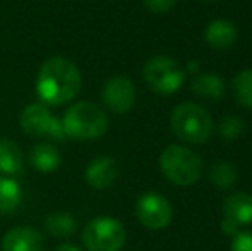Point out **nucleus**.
<instances>
[{
	"label": "nucleus",
	"mask_w": 252,
	"mask_h": 251,
	"mask_svg": "<svg viewBox=\"0 0 252 251\" xmlns=\"http://www.w3.org/2000/svg\"><path fill=\"white\" fill-rule=\"evenodd\" d=\"M53 251H81V248L72 245V243H62V245H59Z\"/></svg>",
	"instance_id": "393cba45"
},
{
	"label": "nucleus",
	"mask_w": 252,
	"mask_h": 251,
	"mask_svg": "<svg viewBox=\"0 0 252 251\" xmlns=\"http://www.w3.org/2000/svg\"><path fill=\"white\" fill-rule=\"evenodd\" d=\"M45 241L40 231L28 225H19L5 232L2 238V251H43Z\"/></svg>",
	"instance_id": "9b49d317"
},
{
	"label": "nucleus",
	"mask_w": 252,
	"mask_h": 251,
	"mask_svg": "<svg viewBox=\"0 0 252 251\" xmlns=\"http://www.w3.org/2000/svg\"><path fill=\"white\" fill-rule=\"evenodd\" d=\"M136 215L139 222L151 231H161L168 227L173 217L170 201L158 193H146L137 200Z\"/></svg>",
	"instance_id": "6e6552de"
},
{
	"label": "nucleus",
	"mask_w": 252,
	"mask_h": 251,
	"mask_svg": "<svg viewBox=\"0 0 252 251\" xmlns=\"http://www.w3.org/2000/svg\"><path fill=\"white\" fill-rule=\"evenodd\" d=\"M192 91L204 100H220L225 93V83L218 74H201L192 81Z\"/></svg>",
	"instance_id": "f3484780"
},
{
	"label": "nucleus",
	"mask_w": 252,
	"mask_h": 251,
	"mask_svg": "<svg viewBox=\"0 0 252 251\" xmlns=\"http://www.w3.org/2000/svg\"><path fill=\"white\" fill-rule=\"evenodd\" d=\"M233 95L242 107L252 110V69L240 71L233 79Z\"/></svg>",
	"instance_id": "6ab92c4d"
},
{
	"label": "nucleus",
	"mask_w": 252,
	"mask_h": 251,
	"mask_svg": "<svg viewBox=\"0 0 252 251\" xmlns=\"http://www.w3.org/2000/svg\"><path fill=\"white\" fill-rule=\"evenodd\" d=\"M19 124L21 129L26 134H31V136H48L57 141L65 140V134H63L62 129V121L57 119L50 112L48 105L41 104V102L24 107V110L21 112Z\"/></svg>",
	"instance_id": "0eeeda50"
},
{
	"label": "nucleus",
	"mask_w": 252,
	"mask_h": 251,
	"mask_svg": "<svg viewBox=\"0 0 252 251\" xmlns=\"http://www.w3.org/2000/svg\"><path fill=\"white\" fill-rule=\"evenodd\" d=\"M209 178H211V182L215 186L221 189H228L235 184L237 181V171L230 162H216L211 167V172H209Z\"/></svg>",
	"instance_id": "aec40b11"
},
{
	"label": "nucleus",
	"mask_w": 252,
	"mask_h": 251,
	"mask_svg": "<svg viewBox=\"0 0 252 251\" xmlns=\"http://www.w3.org/2000/svg\"><path fill=\"white\" fill-rule=\"evenodd\" d=\"M206 2H221V0H206Z\"/></svg>",
	"instance_id": "a878e982"
},
{
	"label": "nucleus",
	"mask_w": 252,
	"mask_h": 251,
	"mask_svg": "<svg viewBox=\"0 0 252 251\" xmlns=\"http://www.w3.org/2000/svg\"><path fill=\"white\" fill-rule=\"evenodd\" d=\"M223 218L233 224H252V196L247 193H233L223 203Z\"/></svg>",
	"instance_id": "f8f14e48"
},
{
	"label": "nucleus",
	"mask_w": 252,
	"mask_h": 251,
	"mask_svg": "<svg viewBox=\"0 0 252 251\" xmlns=\"http://www.w3.org/2000/svg\"><path fill=\"white\" fill-rule=\"evenodd\" d=\"M23 191L16 179L0 176V215L12 214L21 203Z\"/></svg>",
	"instance_id": "a211bd4d"
},
{
	"label": "nucleus",
	"mask_w": 252,
	"mask_h": 251,
	"mask_svg": "<svg viewBox=\"0 0 252 251\" xmlns=\"http://www.w3.org/2000/svg\"><path fill=\"white\" fill-rule=\"evenodd\" d=\"M144 5L155 14H165L175 5L177 0H143Z\"/></svg>",
	"instance_id": "5701e85b"
},
{
	"label": "nucleus",
	"mask_w": 252,
	"mask_h": 251,
	"mask_svg": "<svg viewBox=\"0 0 252 251\" xmlns=\"http://www.w3.org/2000/svg\"><path fill=\"white\" fill-rule=\"evenodd\" d=\"M30 162L38 172H45L50 174L55 172L62 164V157H60L59 150L52 144H36L33 146V150L30 151Z\"/></svg>",
	"instance_id": "4468645a"
},
{
	"label": "nucleus",
	"mask_w": 252,
	"mask_h": 251,
	"mask_svg": "<svg viewBox=\"0 0 252 251\" xmlns=\"http://www.w3.org/2000/svg\"><path fill=\"white\" fill-rule=\"evenodd\" d=\"M221 231L225 232L226 236H237L240 232V227L237 224H233L232 220H226V218H223V220H221Z\"/></svg>",
	"instance_id": "b1692460"
},
{
	"label": "nucleus",
	"mask_w": 252,
	"mask_h": 251,
	"mask_svg": "<svg viewBox=\"0 0 252 251\" xmlns=\"http://www.w3.org/2000/svg\"><path fill=\"white\" fill-rule=\"evenodd\" d=\"M170 126L177 138L192 144L208 141L213 131V119L201 105L184 102L177 105L170 117Z\"/></svg>",
	"instance_id": "20e7f679"
},
{
	"label": "nucleus",
	"mask_w": 252,
	"mask_h": 251,
	"mask_svg": "<svg viewBox=\"0 0 252 251\" xmlns=\"http://www.w3.org/2000/svg\"><path fill=\"white\" fill-rule=\"evenodd\" d=\"M105 105L115 114H126L136 104V86L127 76H113L106 79L101 90Z\"/></svg>",
	"instance_id": "1a4fd4ad"
},
{
	"label": "nucleus",
	"mask_w": 252,
	"mask_h": 251,
	"mask_svg": "<svg viewBox=\"0 0 252 251\" xmlns=\"http://www.w3.org/2000/svg\"><path fill=\"white\" fill-rule=\"evenodd\" d=\"M232 251H252V231H244L235 236Z\"/></svg>",
	"instance_id": "4be33fe9"
},
{
	"label": "nucleus",
	"mask_w": 252,
	"mask_h": 251,
	"mask_svg": "<svg viewBox=\"0 0 252 251\" xmlns=\"http://www.w3.org/2000/svg\"><path fill=\"white\" fill-rule=\"evenodd\" d=\"M220 133H221V136L226 138V140H237V138L244 133V121L235 117V115L225 117L220 122Z\"/></svg>",
	"instance_id": "412c9836"
},
{
	"label": "nucleus",
	"mask_w": 252,
	"mask_h": 251,
	"mask_svg": "<svg viewBox=\"0 0 252 251\" xmlns=\"http://www.w3.org/2000/svg\"><path fill=\"white\" fill-rule=\"evenodd\" d=\"M83 88V77L72 61L50 57L41 64L36 76V93L41 104L63 105L74 100Z\"/></svg>",
	"instance_id": "f257e3e1"
},
{
	"label": "nucleus",
	"mask_w": 252,
	"mask_h": 251,
	"mask_svg": "<svg viewBox=\"0 0 252 251\" xmlns=\"http://www.w3.org/2000/svg\"><path fill=\"white\" fill-rule=\"evenodd\" d=\"M81 241L86 251H120L126 246L127 234L117 218L96 217L86 224Z\"/></svg>",
	"instance_id": "39448f33"
},
{
	"label": "nucleus",
	"mask_w": 252,
	"mask_h": 251,
	"mask_svg": "<svg viewBox=\"0 0 252 251\" xmlns=\"http://www.w3.org/2000/svg\"><path fill=\"white\" fill-rule=\"evenodd\" d=\"M206 43L215 50H226L237 40V28L226 19H216L206 28Z\"/></svg>",
	"instance_id": "ddd939ff"
},
{
	"label": "nucleus",
	"mask_w": 252,
	"mask_h": 251,
	"mask_svg": "<svg viewBox=\"0 0 252 251\" xmlns=\"http://www.w3.org/2000/svg\"><path fill=\"white\" fill-rule=\"evenodd\" d=\"M45 229L53 238L67 239L77 231V220L67 212H52L45 218Z\"/></svg>",
	"instance_id": "dca6fc26"
},
{
	"label": "nucleus",
	"mask_w": 252,
	"mask_h": 251,
	"mask_svg": "<svg viewBox=\"0 0 252 251\" xmlns=\"http://www.w3.org/2000/svg\"><path fill=\"white\" fill-rule=\"evenodd\" d=\"M62 129L76 141L98 140L108 131V117L93 102H79L63 114Z\"/></svg>",
	"instance_id": "f03ea898"
},
{
	"label": "nucleus",
	"mask_w": 252,
	"mask_h": 251,
	"mask_svg": "<svg viewBox=\"0 0 252 251\" xmlns=\"http://www.w3.org/2000/svg\"><path fill=\"white\" fill-rule=\"evenodd\" d=\"M23 171V153L14 141L0 138V172L3 176H16Z\"/></svg>",
	"instance_id": "2eb2a0df"
},
{
	"label": "nucleus",
	"mask_w": 252,
	"mask_h": 251,
	"mask_svg": "<svg viewBox=\"0 0 252 251\" xmlns=\"http://www.w3.org/2000/svg\"><path fill=\"white\" fill-rule=\"evenodd\" d=\"M159 169L173 184L192 186L201 179L202 158L186 146L170 144L159 155Z\"/></svg>",
	"instance_id": "7ed1b4c3"
},
{
	"label": "nucleus",
	"mask_w": 252,
	"mask_h": 251,
	"mask_svg": "<svg viewBox=\"0 0 252 251\" xmlns=\"http://www.w3.org/2000/svg\"><path fill=\"white\" fill-rule=\"evenodd\" d=\"M143 76L155 93L168 97L179 91L186 81V71L177 61L166 55H156L144 66Z\"/></svg>",
	"instance_id": "423d86ee"
},
{
	"label": "nucleus",
	"mask_w": 252,
	"mask_h": 251,
	"mask_svg": "<svg viewBox=\"0 0 252 251\" xmlns=\"http://www.w3.org/2000/svg\"><path fill=\"white\" fill-rule=\"evenodd\" d=\"M117 178H119V165L115 158L108 155L93 158L84 171V179L88 186L98 191L108 189L117 181Z\"/></svg>",
	"instance_id": "9d476101"
}]
</instances>
